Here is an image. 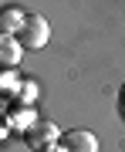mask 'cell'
Masks as SVG:
<instances>
[{
  "label": "cell",
  "mask_w": 125,
  "mask_h": 152,
  "mask_svg": "<svg viewBox=\"0 0 125 152\" xmlns=\"http://www.w3.org/2000/svg\"><path fill=\"white\" fill-rule=\"evenodd\" d=\"M118 112H122V118H125V88H122V95H118Z\"/></svg>",
  "instance_id": "obj_6"
},
{
  "label": "cell",
  "mask_w": 125,
  "mask_h": 152,
  "mask_svg": "<svg viewBox=\"0 0 125 152\" xmlns=\"http://www.w3.org/2000/svg\"><path fill=\"white\" fill-rule=\"evenodd\" d=\"M48 41H51V27H48V20H44L41 14H27V20H24L20 34H17V44H20L24 51H41Z\"/></svg>",
  "instance_id": "obj_1"
},
{
  "label": "cell",
  "mask_w": 125,
  "mask_h": 152,
  "mask_svg": "<svg viewBox=\"0 0 125 152\" xmlns=\"http://www.w3.org/2000/svg\"><path fill=\"white\" fill-rule=\"evenodd\" d=\"M20 54H24V48L17 44V37L0 34V68H17L20 64Z\"/></svg>",
  "instance_id": "obj_5"
},
{
  "label": "cell",
  "mask_w": 125,
  "mask_h": 152,
  "mask_svg": "<svg viewBox=\"0 0 125 152\" xmlns=\"http://www.w3.org/2000/svg\"><path fill=\"white\" fill-rule=\"evenodd\" d=\"M58 149L61 152H98V135L88 129H68V132H61Z\"/></svg>",
  "instance_id": "obj_3"
},
{
  "label": "cell",
  "mask_w": 125,
  "mask_h": 152,
  "mask_svg": "<svg viewBox=\"0 0 125 152\" xmlns=\"http://www.w3.org/2000/svg\"><path fill=\"white\" fill-rule=\"evenodd\" d=\"M51 152H61V149H51Z\"/></svg>",
  "instance_id": "obj_7"
},
{
  "label": "cell",
  "mask_w": 125,
  "mask_h": 152,
  "mask_svg": "<svg viewBox=\"0 0 125 152\" xmlns=\"http://www.w3.org/2000/svg\"><path fill=\"white\" fill-rule=\"evenodd\" d=\"M24 139H27V145L34 152H51V149H58L61 132H58V125L51 118H37L31 129H24Z\"/></svg>",
  "instance_id": "obj_2"
},
{
  "label": "cell",
  "mask_w": 125,
  "mask_h": 152,
  "mask_svg": "<svg viewBox=\"0 0 125 152\" xmlns=\"http://www.w3.org/2000/svg\"><path fill=\"white\" fill-rule=\"evenodd\" d=\"M24 20H27V10H24L20 4H7L0 7V34H10V37H17L24 27Z\"/></svg>",
  "instance_id": "obj_4"
}]
</instances>
